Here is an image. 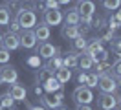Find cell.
<instances>
[{
    "mask_svg": "<svg viewBox=\"0 0 121 110\" xmlns=\"http://www.w3.org/2000/svg\"><path fill=\"white\" fill-rule=\"evenodd\" d=\"M18 37H20V46L26 48V50H33L37 46V39H35L33 29H22V33Z\"/></svg>",
    "mask_w": 121,
    "mask_h": 110,
    "instance_id": "8",
    "label": "cell"
},
{
    "mask_svg": "<svg viewBox=\"0 0 121 110\" xmlns=\"http://www.w3.org/2000/svg\"><path fill=\"white\" fill-rule=\"evenodd\" d=\"M13 105H15V99L9 95V92L0 95V108H13Z\"/></svg>",
    "mask_w": 121,
    "mask_h": 110,
    "instance_id": "23",
    "label": "cell"
},
{
    "mask_svg": "<svg viewBox=\"0 0 121 110\" xmlns=\"http://www.w3.org/2000/svg\"><path fill=\"white\" fill-rule=\"evenodd\" d=\"M64 24H72V26H77L81 24V15L77 11V7H70L66 15H64Z\"/></svg>",
    "mask_w": 121,
    "mask_h": 110,
    "instance_id": "15",
    "label": "cell"
},
{
    "mask_svg": "<svg viewBox=\"0 0 121 110\" xmlns=\"http://www.w3.org/2000/svg\"><path fill=\"white\" fill-rule=\"evenodd\" d=\"M75 110H94V108H92L90 105H77Z\"/></svg>",
    "mask_w": 121,
    "mask_h": 110,
    "instance_id": "36",
    "label": "cell"
},
{
    "mask_svg": "<svg viewBox=\"0 0 121 110\" xmlns=\"http://www.w3.org/2000/svg\"><path fill=\"white\" fill-rule=\"evenodd\" d=\"M55 79L59 81L60 84L68 83V81L72 79V70H70V68H66V66H60L59 70L55 72Z\"/></svg>",
    "mask_w": 121,
    "mask_h": 110,
    "instance_id": "17",
    "label": "cell"
},
{
    "mask_svg": "<svg viewBox=\"0 0 121 110\" xmlns=\"http://www.w3.org/2000/svg\"><path fill=\"white\" fill-rule=\"evenodd\" d=\"M97 105L101 110H112L117 106V97L114 94H101L97 97Z\"/></svg>",
    "mask_w": 121,
    "mask_h": 110,
    "instance_id": "7",
    "label": "cell"
},
{
    "mask_svg": "<svg viewBox=\"0 0 121 110\" xmlns=\"http://www.w3.org/2000/svg\"><path fill=\"white\" fill-rule=\"evenodd\" d=\"M44 4L48 9H59V2L57 0H44Z\"/></svg>",
    "mask_w": 121,
    "mask_h": 110,
    "instance_id": "34",
    "label": "cell"
},
{
    "mask_svg": "<svg viewBox=\"0 0 121 110\" xmlns=\"http://www.w3.org/2000/svg\"><path fill=\"white\" fill-rule=\"evenodd\" d=\"M86 46H88V40H86V39H84L83 35H81V37H77V39H73V40H72V48H73V51H77L79 55L86 51Z\"/></svg>",
    "mask_w": 121,
    "mask_h": 110,
    "instance_id": "18",
    "label": "cell"
},
{
    "mask_svg": "<svg viewBox=\"0 0 121 110\" xmlns=\"http://www.w3.org/2000/svg\"><path fill=\"white\" fill-rule=\"evenodd\" d=\"M44 84H46V90H48V92H55V90H59V88L62 86L59 81L55 79V75H53V77H50V79L46 81Z\"/></svg>",
    "mask_w": 121,
    "mask_h": 110,
    "instance_id": "26",
    "label": "cell"
},
{
    "mask_svg": "<svg viewBox=\"0 0 121 110\" xmlns=\"http://www.w3.org/2000/svg\"><path fill=\"white\" fill-rule=\"evenodd\" d=\"M8 2H9V4H13V2H17V0H8Z\"/></svg>",
    "mask_w": 121,
    "mask_h": 110,
    "instance_id": "44",
    "label": "cell"
},
{
    "mask_svg": "<svg viewBox=\"0 0 121 110\" xmlns=\"http://www.w3.org/2000/svg\"><path fill=\"white\" fill-rule=\"evenodd\" d=\"M72 97H73V101H75L77 105H90V103L94 101L92 88H88L86 84H81V86H77L75 90H73Z\"/></svg>",
    "mask_w": 121,
    "mask_h": 110,
    "instance_id": "2",
    "label": "cell"
},
{
    "mask_svg": "<svg viewBox=\"0 0 121 110\" xmlns=\"http://www.w3.org/2000/svg\"><path fill=\"white\" fill-rule=\"evenodd\" d=\"M62 20H64V15L59 9H46L44 11V20L42 22L48 26H59Z\"/></svg>",
    "mask_w": 121,
    "mask_h": 110,
    "instance_id": "5",
    "label": "cell"
},
{
    "mask_svg": "<svg viewBox=\"0 0 121 110\" xmlns=\"http://www.w3.org/2000/svg\"><path fill=\"white\" fill-rule=\"evenodd\" d=\"M0 84H2V81H0Z\"/></svg>",
    "mask_w": 121,
    "mask_h": 110,
    "instance_id": "49",
    "label": "cell"
},
{
    "mask_svg": "<svg viewBox=\"0 0 121 110\" xmlns=\"http://www.w3.org/2000/svg\"><path fill=\"white\" fill-rule=\"evenodd\" d=\"M2 46L9 51L18 50V48H20V37L17 35V33H11V31H9L8 35H4V39H2Z\"/></svg>",
    "mask_w": 121,
    "mask_h": 110,
    "instance_id": "9",
    "label": "cell"
},
{
    "mask_svg": "<svg viewBox=\"0 0 121 110\" xmlns=\"http://www.w3.org/2000/svg\"><path fill=\"white\" fill-rule=\"evenodd\" d=\"M9 95H11L15 101H26V95H28V92H26V88H24L22 84L13 83V84H11V88H9Z\"/></svg>",
    "mask_w": 121,
    "mask_h": 110,
    "instance_id": "14",
    "label": "cell"
},
{
    "mask_svg": "<svg viewBox=\"0 0 121 110\" xmlns=\"http://www.w3.org/2000/svg\"><path fill=\"white\" fill-rule=\"evenodd\" d=\"M15 18L22 29H33L37 26V13L33 11V7H20Z\"/></svg>",
    "mask_w": 121,
    "mask_h": 110,
    "instance_id": "1",
    "label": "cell"
},
{
    "mask_svg": "<svg viewBox=\"0 0 121 110\" xmlns=\"http://www.w3.org/2000/svg\"><path fill=\"white\" fill-rule=\"evenodd\" d=\"M112 73L116 77H121V61H116L112 64Z\"/></svg>",
    "mask_w": 121,
    "mask_h": 110,
    "instance_id": "31",
    "label": "cell"
},
{
    "mask_svg": "<svg viewBox=\"0 0 121 110\" xmlns=\"http://www.w3.org/2000/svg\"><path fill=\"white\" fill-rule=\"evenodd\" d=\"M116 55H117V61H121V51H116Z\"/></svg>",
    "mask_w": 121,
    "mask_h": 110,
    "instance_id": "40",
    "label": "cell"
},
{
    "mask_svg": "<svg viewBox=\"0 0 121 110\" xmlns=\"http://www.w3.org/2000/svg\"><path fill=\"white\" fill-rule=\"evenodd\" d=\"M11 22V9L9 6H0V26H8Z\"/></svg>",
    "mask_w": 121,
    "mask_h": 110,
    "instance_id": "21",
    "label": "cell"
},
{
    "mask_svg": "<svg viewBox=\"0 0 121 110\" xmlns=\"http://www.w3.org/2000/svg\"><path fill=\"white\" fill-rule=\"evenodd\" d=\"M50 77H53V73L50 72V70H46V68H44V70H42L40 73H39V81H42V83H46V81L50 79Z\"/></svg>",
    "mask_w": 121,
    "mask_h": 110,
    "instance_id": "30",
    "label": "cell"
},
{
    "mask_svg": "<svg viewBox=\"0 0 121 110\" xmlns=\"http://www.w3.org/2000/svg\"><path fill=\"white\" fill-rule=\"evenodd\" d=\"M110 44H112V50L114 51H121V37H112Z\"/></svg>",
    "mask_w": 121,
    "mask_h": 110,
    "instance_id": "29",
    "label": "cell"
},
{
    "mask_svg": "<svg viewBox=\"0 0 121 110\" xmlns=\"http://www.w3.org/2000/svg\"><path fill=\"white\" fill-rule=\"evenodd\" d=\"M57 53H59V48H55V46L50 44L48 40H46V42H40V44H39V48H37V55H39V57H42V59H46V61L52 59V57H55Z\"/></svg>",
    "mask_w": 121,
    "mask_h": 110,
    "instance_id": "6",
    "label": "cell"
},
{
    "mask_svg": "<svg viewBox=\"0 0 121 110\" xmlns=\"http://www.w3.org/2000/svg\"><path fill=\"white\" fill-rule=\"evenodd\" d=\"M9 28H11V33H17V35H18V31H20V24H18V22H17V18H13V20L9 22Z\"/></svg>",
    "mask_w": 121,
    "mask_h": 110,
    "instance_id": "32",
    "label": "cell"
},
{
    "mask_svg": "<svg viewBox=\"0 0 121 110\" xmlns=\"http://www.w3.org/2000/svg\"><path fill=\"white\" fill-rule=\"evenodd\" d=\"M117 88H121V77H117Z\"/></svg>",
    "mask_w": 121,
    "mask_h": 110,
    "instance_id": "41",
    "label": "cell"
},
{
    "mask_svg": "<svg viewBox=\"0 0 121 110\" xmlns=\"http://www.w3.org/2000/svg\"><path fill=\"white\" fill-rule=\"evenodd\" d=\"M2 39H4V35H2V33H0V46H2Z\"/></svg>",
    "mask_w": 121,
    "mask_h": 110,
    "instance_id": "42",
    "label": "cell"
},
{
    "mask_svg": "<svg viewBox=\"0 0 121 110\" xmlns=\"http://www.w3.org/2000/svg\"><path fill=\"white\" fill-rule=\"evenodd\" d=\"M77 64H79V53L77 51H68L66 53V57L62 59V66H66V68H77Z\"/></svg>",
    "mask_w": 121,
    "mask_h": 110,
    "instance_id": "16",
    "label": "cell"
},
{
    "mask_svg": "<svg viewBox=\"0 0 121 110\" xmlns=\"http://www.w3.org/2000/svg\"><path fill=\"white\" fill-rule=\"evenodd\" d=\"M42 106H48L52 110H57L59 106H62V92H59L57 95H44L42 97Z\"/></svg>",
    "mask_w": 121,
    "mask_h": 110,
    "instance_id": "12",
    "label": "cell"
},
{
    "mask_svg": "<svg viewBox=\"0 0 121 110\" xmlns=\"http://www.w3.org/2000/svg\"><path fill=\"white\" fill-rule=\"evenodd\" d=\"M9 53H11L9 50H6L4 46H0V64H8L9 62V57H11Z\"/></svg>",
    "mask_w": 121,
    "mask_h": 110,
    "instance_id": "28",
    "label": "cell"
},
{
    "mask_svg": "<svg viewBox=\"0 0 121 110\" xmlns=\"http://www.w3.org/2000/svg\"><path fill=\"white\" fill-rule=\"evenodd\" d=\"M57 110H68V108H64V106H59V108H57Z\"/></svg>",
    "mask_w": 121,
    "mask_h": 110,
    "instance_id": "43",
    "label": "cell"
},
{
    "mask_svg": "<svg viewBox=\"0 0 121 110\" xmlns=\"http://www.w3.org/2000/svg\"><path fill=\"white\" fill-rule=\"evenodd\" d=\"M75 2H83V0H75Z\"/></svg>",
    "mask_w": 121,
    "mask_h": 110,
    "instance_id": "46",
    "label": "cell"
},
{
    "mask_svg": "<svg viewBox=\"0 0 121 110\" xmlns=\"http://www.w3.org/2000/svg\"><path fill=\"white\" fill-rule=\"evenodd\" d=\"M77 11L81 15V18L94 17V13H95V2H94V0H83V2H79Z\"/></svg>",
    "mask_w": 121,
    "mask_h": 110,
    "instance_id": "10",
    "label": "cell"
},
{
    "mask_svg": "<svg viewBox=\"0 0 121 110\" xmlns=\"http://www.w3.org/2000/svg\"><path fill=\"white\" fill-rule=\"evenodd\" d=\"M101 50H103V42H101L99 39H94V40L88 42V46H86V53H88V55H97Z\"/></svg>",
    "mask_w": 121,
    "mask_h": 110,
    "instance_id": "20",
    "label": "cell"
},
{
    "mask_svg": "<svg viewBox=\"0 0 121 110\" xmlns=\"http://www.w3.org/2000/svg\"><path fill=\"white\" fill-rule=\"evenodd\" d=\"M116 18H117V20L121 22V7H119V11H117V13H116Z\"/></svg>",
    "mask_w": 121,
    "mask_h": 110,
    "instance_id": "39",
    "label": "cell"
},
{
    "mask_svg": "<svg viewBox=\"0 0 121 110\" xmlns=\"http://www.w3.org/2000/svg\"><path fill=\"white\" fill-rule=\"evenodd\" d=\"M97 75H105V73H112V64L108 62V61H101V62H97Z\"/></svg>",
    "mask_w": 121,
    "mask_h": 110,
    "instance_id": "24",
    "label": "cell"
},
{
    "mask_svg": "<svg viewBox=\"0 0 121 110\" xmlns=\"http://www.w3.org/2000/svg\"><path fill=\"white\" fill-rule=\"evenodd\" d=\"M28 2H33V0H28Z\"/></svg>",
    "mask_w": 121,
    "mask_h": 110,
    "instance_id": "47",
    "label": "cell"
},
{
    "mask_svg": "<svg viewBox=\"0 0 121 110\" xmlns=\"http://www.w3.org/2000/svg\"><path fill=\"white\" fill-rule=\"evenodd\" d=\"M97 86H99V90H101V94H116L117 81L114 79L112 73H105V75H99Z\"/></svg>",
    "mask_w": 121,
    "mask_h": 110,
    "instance_id": "3",
    "label": "cell"
},
{
    "mask_svg": "<svg viewBox=\"0 0 121 110\" xmlns=\"http://www.w3.org/2000/svg\"><path fill=\"white\" fill-rule=\"evenodd\" d=\"M97 81H99V75L95 72H90L88 73V79H86V86L88 88H95L97 86Z\"/></svg>",
    "mask_w": 121,
    "mask_h": 110,
    "instance_id": "27",
    "label": "cell"
},
{
    "mask_svg": "<svg viewBox=\"0 0 121 110\" xmlns=\"http://www.w3.org/2000/svg\"><path fill=\"white\" fill-rule=\"evenodd\" d=\"M57 2H59V6H66L70 0H57Z\"/></svg>",
    "mask_w": 121,
    "mask_h": 110,
    "instance_id": "38",
    "label": "cell"
},
{
    "mask_svg": "<svg viewBox=\"0 0 121 110\" xmlns=\"http://www.w3.org/2000/svg\"><path fill=\"white\" fill-rule=\"evenodd\" d=\"M30 110H46V106H33V105H28Z\"/></svg>",
    "mask_w": 121,
    "mask_h": 110,
    "instance_id": "37",
    "label": "cell"
},
{
    "mask_svg": "<svg viewBox=\"0 0 121 110\" xmlns=\"http://www.w3.org/2000/svg\"><path fill=\"white\" fill-rule=\"evenodd\" d=\"M60 66H62V57H59V55H55V57L48 59V62H46V70H50V72H57Z\"/></svg>",
    "mask_w": 121,
    "mask_h": 110,
    "instance_id": "19",
    "label": "cell"
},
{
    "mask_svg": "<svg viewBox=\"0 0 121 110\" xmlns=\"http://www.w3.org/2000/svg\"><path fill=\"white\" fill-rule=\"evenodd\" d=\"M119 26H121V22L117 20L116 17H112V18H110V22H108V28H110V29H112V31H114V29H117V28H119Z\"/></svg>",
    "mask_w": 121,
    "mask_h": 110,
    "instance_id": "33",
    "label": "cell"
},
{
    "mask_svg": "<svg viewBox=\"0 0 121 110\" xmlns=\"http://www.w3.org/2000/svg\"><path fill=\"white\" fill-rule=\"evenodd\" d=\"M60 35H62V39H68V40H73L77 37H81V33H79V24H77V26L64 24L62 29H60Z\"/></svg>",
    "mask_w": 121,
    "mask_h": 110,
    "instance_id": "13",
    "label": "cell"
},
{
    "mask_svg": "<svg viewBox=\"0 0 121 110\" xmlns=\"http://www.w3.org/2000/svg\"><path fill=\"white\" fill-rule=\"evenodd\" d=\"M101 6L106 11H116V9L121 7V0H101Z\"/></svg>",
    "mask_w": 121,
    "mask_h": 110,
    "instance_id": "25",
    "label": "cell"
},
{
    "mask_svg": "<svg viewBox=\"0 0 121 110\" xmlns=\"http://www.w3.org/2000/svg\"><path fill=\"white\" fill-rule=\"evenodd\" d=\"M33 33H35L37 42H39V40H40V42H46V40L50 39V35H52L50 26H48V24H44V22H40L39 26H35V28H33Z\"/></svg>",
    "mask_w": 121,
    "mask_h": 110,
    "instance_id": "11",
    "label": "cell"
},
{
    "mask_svg": "<svg viewBox=\"0 0 121 110\" xmlns=\"http://www.w3.org/2000/svg\"><path fill=\"white\" fill-rule=\"evenodd\" d=\"M86 79H88V73H84L83 70L79 72V75H77V81L81 83V84H86Z\"/></svg>",
    "mask_w": 121,
    "mask_h": 110,
    "instance_id": "35",
    "label": "cell"
},
{
    "mask_svg": "<svg viewBox=\"0 0 121 110\" xmlns=\"http://www.w3.org/2000/svg\"><path fill=\"white\" fill-rule=\"evenodd\" d=\"M79 68L81 70H92V66H94V62H92V59H90V55L84 51V53H81L79 55Z\"/></svg>",
    "mask_w": 121,
    "mask_h": 110,
    "instance_id": "22",
    "label": "cell"
},
{
    "mask_svg": "<svg viewBox=\"0 0 121 110\" xmlns=\"http://www.w3.org/2000/svg\"><path fill=\"white\" fill-rule=\"evenodd\" d=\"M112 110H117V108H112Z\"/></svg>",
    "mask_w": 121,
    "mask_h": 110,
    "instance_id": "48",
    "label": "cell"
},
{
    "mask_svg": "<svg viewBox=\"0 0 121 110\" xmlns=\"http://www.w3.org/2000/svg\"><path fill=\"white\" fill-rule=\"evenodd\" d=\"M117 103H119V105H121V97H117Z\"/></svg>",
    "mask_w": 121,
    "mask_h": 110,
    "instance_id": "45",
    "label": "cell"
},
{
    "mask_svg": "<svg viewBox=\"0 0 121 110\" xmlns=\"http://www.w3.org/2000/svg\"><path fill=\"white\" fill-rule=\"evenodd\" d=\"M18 79V72H17V68L13 64H2L0 66V81L2 83H6V84H13L17 83Z\"/></svg>",
    "mask_w": 121,
    "mask_h": 110,
    "instance_id": "4",
    "label": "cell"
}]
</instances>
